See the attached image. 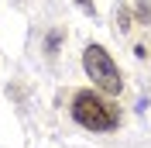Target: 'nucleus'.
Segmentation results:
<instances>
[{
  "label": "nucleus",
  "mask_w": 151,
  "mask_h": 148,
  "mask_svg": "<svg viewBox=\"0 0 151 148\" xmlns=\"http://www.w3.org/2000/svg\"><path fill=\"white\" fill-rule=\"evenodd\" d=\"M72 117L83 124L86 131H113L120 124V114L110 100L96 96L93 90H79L72 96Z\"/></svg>",
  "instance_id": "nucleus-1"
},
{
  "label": "nucleus",
  "mask_w": 151,
  "mask_h": 148,
  "mask_svg": "<svg viewBox=\"0 0 151 148\" xmlns=\"http://www.w3.org/2000/svg\"><path fill=\"white\" fill-rule=\"evenodd\" d=\"M83 69H86V76L93 79V86H100V90L110 93V96H117V93L124 90L120 69H117V62L110 59V52H106L103 45H86V52H83Z\"/></svg>",
  "instance_id": "nucleus-2"
},
{
  "label": "nucleus",
  "mask_w": 151,
  "mask_h": 148,
  "mask_svg": "<svg viewBox=\"0 0 151 148\" xmlns=\"http://www.w3.org/2000/svg\"><path fill=\"white\" fill-rule=\"evenodd\" d=\"M117 28H120V31H127V28H131V17H127V10H117Z\"/></svg>",
  "instance_id": "nucleus-3"
},
{
  "label": "nucleus",
  "mask_w": 151,
  "mask_h": 148,
  "mask_svg": "<svg viewBox=\"0 0 151 148\" xmlns=\"http://www.w3.org/2000/svg\"><path fill=\"white\" fill-rule=\"evenodd\" d=\"M76 4H79V10H86V14H96V4H93V0H76Z\"/></svg>",
  "instance_id": "nucleus-4"
},
{
  "label": "nucleus",
  "mask_w": 151,
  "mask_h": 148,
  "mask_svg": "<svg viewBox=\"0 0 151 148\" xmlns=\"http://www.w3.org/2000/svg\"><path fill=\"white\" fill-rule=\"evenodd\" d=\"M137 17H141V21H148V17H151V7H148V4H144V0H141V4H137Z\"/></svg>",
  "instance_id": "nucleus-5"
}]
</instances>
